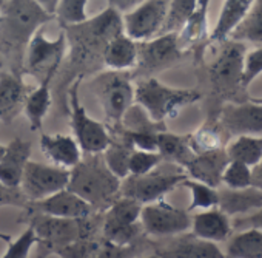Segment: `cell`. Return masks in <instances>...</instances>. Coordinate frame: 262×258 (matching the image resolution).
<instances>
[{"mask_svg":"<svg viewBox=\"0 0 262 258\" xmlns=\"http://www.w3.org/2000/svg\"><path fill=\"white\" fill-rule=\"evenodd\" d=\"M228 163L230 160L225 153V149H219L214 152L196 155L184 167V172L190 180L217 189L222 186V173Z\"/></svg>","mask_w":262,"mask_h":258,"instance_id":"cell-15","label":"cell"},{"mask_svg":"<svg viewBox=\"0 0 262 258\" xmlns=\"http://www.w3.org/2000/svg\"><path fill=\"white\" fill-rule=\"evenodd\" d=\"M31 90L14 73H0V121L10 124L24 111L27 96Z\"/></svg>","mask_w":262,"mask_h":258,"instance_id":"cell-19","label":"cell"},{"mask_svg":"<svg viewBox=\"0 0 262 258\" xmlns=\"http://www.w3.org/2000/svg\"><path fill=\"white\" fill-rule=\"evenodd\" d=\"M168 11V0H144L122 14L123 33L135 42L150 41L162 33Z\"/></svg>","mask_w":262,"mask_h":258,"instance_id":"cell-9","label":"cell"},{"mask_svg":"<svg viewBox=\"0 0 262 258\" xmlns=\"http://www.w3.org/2000/svg\"><path fill=\"white\" fill-rule=\"evenodd\" d=\"M251 186L262 190V160L251 167Z\"/></svg>","mask_w":262,"mask_h":258,"instance_id":"cell-44","label":"cell"},{"mask_svg":"<svg viewBox=\"0 0 262 258\" xmlns=\"http://www.w3.org/2000/svg\"><path fill=\"white\" fill-rule=\"evenodd\" d=\"M245 45L236 41L221 44L219 54L207 68V79L214 97L227 102H244L239 97L245 96L244 85V61Z\"/></svg>","mask_w":262,"mask_h":258,"instance_id":"cell-2","label":"cell"},{"mask_svg":"<svg viewBox=\"0 0 262 258\" xmlns=\"http://www.w3.org/2000/svg\"><path fill=\"white\" fill-rule=\"evenodd\" d=\"M128 246H117L113 243H108L103 247H99L93 258H126Z\"/></svg>","mask_w":262,"mask_h":258,"instance_id":"cell-42","label":"cell"},{"mask_svg":"<svg viewBox=\"0 0 262 258\" xmlns=\"http://www.w3.org/2000/svg\"><path fill=\"white\" fill-rule=\"evenodd\" d=\"M67 48L68 42L65 31H62L57 39L50 41L43 36L42 30H39L28 42L25 51L27 71L36 77H40V81L50 73H57L65 59Z\"/></svg>","mask_w":262,"mask_h":258,"instance_id":"cell-8","label":"cell"},{"mask_svg":"<svg viewBox=\"0 0 262 258\" xmlns=\"http://www.w3.org/2000/svg\"><path fill=\"white\" fill-rule=\"evenodd\" d=\"M139 221L142 229L153 236L181 235L191 229L190 212L174 207L164 200L142 206Z\"/></svg>","mask_w":262,"mask_h":258,"instance_id":"cell-10","label":"cell"},{"mask_svg":"<svg viewBox=\"0 0 262 258\" xmlns=\"http://www.w3.org/2000/svg\"><path fill=\"white\" fill-rule=\"evenodd\" d=\"M42 153L54 163L56 167L71 170L82 161V150L74 140L68 135H42L40 136Z\"/></svg>","mask_w":262,"mask_h":258,"instance_id":"cell-18","label":"cell"},{"mask_svg":"<svg viewBox=\"0 0 262 258\" xmlns=\"http://www.w3.org/2000/svg\"><path fill=\"white\" fill-rule=\"evenodd\" d=\"M178 33L159 34L150 41L138 42L136 68L144 74H153L176 65L184 57Z\"/></svg>","mask_w":262,"mask_h":258,"instance_id":"cell-11","label":"cell"},{"mask_svg":"<svg viewBox=\"0 0 262 258\" xmlns=\"http://www.w3.org/2000/svg\"><path fill=\"white\" fill-rule=\"evenodd\" d=\"M236 42H251L262 45V0H253V5L244 21L230 36Z\"/></svg>","mask_w":262,"mask_h":258,"instance_id":"cell-30","label":"cell"},{"mask_svg":"<svg viewBox=\"0 0 262 258\" xmlns=\"http://www.w3.org/2000/svg\"><path fill=\"white\" fill-rule=\"evenodd\" d=\"M196 5L198 0H168V11L161 34L179 33L194 13Z\"/></svg>","mask_w":262,"mask_h":258,"instance_id":"cell-33","label":"cell"},{"mask_svg":"<svg viewBox=\"0 0 262 258\" xmlns=\"http://www.w3.org/2000/svg\"><path fill=\"white\" fill-rule=\"evenodd\" d=\"M56 74L57 73H50L27 96L24 113L30 121L31 130H39L42 127V121L51 107V84H53V79Z\"/></svg>","mask_w":262,"mask_h":258,"instance_id":"cell-25","label":"cell"},{"mask_svg":"<svg viewBox=\"0 0 262 258\" xmlns=\"http://www.w3.org/2000/svg\"><path fill=\"white\" fill-rule=\"evenodd\" d=\"M31 144L17 138L7 146L5 155L0 160V183L7 189L20 187L22 175L30 161Z\"/></svg>","mask_w":262,"mask_h":258,"instance_id":"cell-17","label":"cell"},{"mask_svg":"<svg viewBox=\"0 0 262 258\" xmlns=\"http://www.w3.org/2000/svg\"><path fill=\"white\" fill-rule=\"evenodd\" d=\"M141 210L142 204L126 196L113 201L105 215V240L117 246H126L138 235V221L141 218Z\"/></svg>","mask_w":262,"mask_h":258,"instance_id":"cell-12","label":"cell"},{"mask_svg":"<svg viewBox=\"0 0 262 258\" xmlns=\"http://www.w3.org/2000/svg\"><path fill=\"white\" fill-rule=\"evenodd\" d=\"M217 124L230 136H262V104L225 102Z\"/></svg>","mask_w":262,"mask_h":258,"instance_id":"cell-14","label":"cell"},{"mask_svg":"<svg viewBox=\"0 0 262 258\" xmlns=\"http://www.w3.org/2000/svg\"><path fill=\"white\" fill-rule=\"evenodd\" d=\"M162 163V156L158 152H145V150H131L129 164H128V176H141L153 172Z\"/></svg>","mask_w":262,"mask_h":258,"instance_id":"cell-37","label":"cell"},{"mask_svg":"<svg viewBox=\"0 0 262 258\" xmlns=\"http://www.w3.org/2000/svg\"><path fill=\"white\" fill-rule=\"evenodd\" d=\"M210 0H198V5L184 28L178 33L179 45L184 51L190 48H204L208 44L207 16Z\"/></svg>","mask_w":262,"mask_h":258,"instance_id":"cell-24","label":"cell"},{"mask_svg":"<svg viewBox=\"0 0 262 258\" xmlns=\"http://www.w3.org/2000/svg\"><path fill=\"white\" fill-rule=\"evenodd\" d=\"M253 5V0H225L219 19L208 36V44H222L230 39L236 27L244 21Z\"/></svg>","mask_w":262,"mask_h":258,"instance_id":"cell-23","label":"cell"},{"mask_svg":"<svg viewBox=\"0 0 262 258\" xmlns=\"http://www.w3.org/2000/svg\"><path fill=\"white\" fill-rule=\"evenodd\" d=\"M36 206L47 216L76 221L86 218L93 210L88 203H85L80 196H77L68 189H63L42 201H37Z\"/></svg>","mask_w":262,"mask_h":258,"instance_id":"cell-16","label":"cell"},{"mask_svg":"<svg viewBox=\"0 0 262 258\" xmlns=\"http://www.w3.org/2000/svg\"><path fill=\"white\" fill-rule=\"evenodd\" d=\"M162 258H225L216 243L201 240L194 235L185 236L167 249Z\"/></svg>","mask_w":262,"mask_h":258,"instance_id":"cell-26","label":"cell"},{"mask_svg":"<svg viewBox=\"0 0 262 258\" xmlns=\"http://www.w3.org/2000/svg\"><path fill=\"white\" fill-rule=\"evenodd\" d=\"M144 0H110V5L114 7L119 13H128L129 10H133L139 4H142Z\"/></svg>","mask_w":262,"mask_h":258,"instance_id":"cell-43","label":"cell"},{"mask_svg":"<svg viewBox=\"0 0 262 258\" xmlns=\"http://www.w3.org/2000/svg\"><path fill=\"white\" fill-rule=\"evenodd\" d=\"M36 2L51 16H56V10L59 7V2L60 0H36Z\"/></svg>","mask_w":262,"mask_h":258,"instance_id":"cell-45","label":"cell"},{"mask_svg":"<svg viewBox=\"0 0 262 258\" xmlns=\"http://www.w3.org/2000/svg\"><path fill=\"white\" fill-rule=\"evenodd\" d=\"M86 4L88 0H60L54 17L59 19L62 27L82 24L88 19Z\"/></svg>","mask_w":262,"mask_h":258,"instance_id":"cell-36","label":"cell"},{"mask_svg":"<svg viewBox=\"0 0 262 258\" xmlns=\"http://www.w3.org/2000/svg\"><path fill=\"white\" fill-rule=\"evenodd\" d=\"M106 119L120 124L123 114L135 104V84L126 71H103L91 81Z\"/></svg>","mask_w":262,"mask_h":258,"instance_id":"cell-5","label":"cell"},{"mask_svg":"<svg viewBox=\"0 0 262 258\" xmlns=\"http://www.w3.org/2000/svg\"><path fill=\"white\" fill-rule=\"evenodd\" d=\"M254 102H257V104H262V97H259V99H253Z\"/></svg>","mask_w":262,"mask_h":258,"instance_id":"cell-51","label":"cell"},{"mask_svg":"<svg viewBox=\"0 0 262 258\" xmlns=\"http://www.w3.org/2000/svg\"><path fill=\"white\" fill-rule=\"evenodd\" d=\"M181 186H185L190 193H191V203L188 206V212L191 210H208V209H214L219 204V193L217 189L210 187L207 184H202L199 181L190 180L187 178Z\"/></svg>","mask_w":262,"mask_h":258,"instance_id":"cell-34","label":"cell"},{"mask_svg":"<svg viewBox=\"0 0 262 258\" xmlns=\"http://www.w3.org/2000/svg\"><path fill=\"white\" fill-rule=\"evenodd\" d=\"M37 241H39V236H37L34 227L30 226L25 232H22V235L17 240L10 241V246L2 258H28L33 246Z\"/></svg>","mask_w":262,"mask_h":258,"instance_id":"cell-39","label":"cell"},{"mask_svg":"<svg viewBox=\"0 0 262 258\" xmlns=\"http://www.w3.org/2000/svg\"><path fill=\"white\" fill-rule=\"evenodd\" d=\"M5 190H7V187H5L2 183H0V200L4 198V195H5Z\"/></svg>","mask_w":262,"mask_h":258,"instance_id":"cell-47","label":"cell"},{"mask_svg":"<svg viewBox=\"0 0 262 258\" xmlns=\"http://www.w3.org/2000/svg\"><path fill=\"white\" fill-rule=\"evenodd\" d=\"M76 220H60V218H53L47 216L42 220L39 227L34 230L37 236H45L47 240L60 243V244H68L70 241L74 240V235H77V226Z\"/></svg>","mask_w":262,"mask_h":258,"instance_id":"cell-31","label":"cell"},{"mask_svg":"<svg viewBox=\"0 0 262 258\" xmlns=\"http://www.w3.org/2000/svg\"><path fill=\"white\" fill-rule=\"evenodd\" d=\"M230 161L254 167L262 160V136H237L225 147Z\"/></svg>","mask_w":262,"mask_h":258,"instance_id":"cell-29","label":"cell"},{"mask_svg":"<svg viewBox=\"0 0 262 258\" xmlns=\"http://www.w3.org/2000/svg\"><path fill=\"white\" fill-rule=\"evenodd\" d=\"M0 240L5 241V243H10V241H11V236L7 235V233H2V232H0Z\"/></svg>","mask_w":262,"mask_h":258,"instance_id":"cell-46","label":"cell"},{"mask_svg":"<svg viewBox=\"0 0 262 258\" xmlns=\"http://www.w3.org/2000/svg\"><path fill=\"white\" fill-rule=\"evenodd\" d=\"M129 146L125 144H110V147L102 153L103 163L106 169L120 181L125 180L129 172H128V164H129V155H131Z\"/></svg>","mask_w":262,"mask_h":258,"instance_id":"cell-35","label":"cell"},{"mask_svg":"<svg viewBox=\"0 0 262 258\" xmlns=\"http://www.w3.org/2000/svg\"><path fill=\"white\" fill-rule=\"evenodd\" d=\"M68 183L70 170L28 161L22 175L20 187L28 200L37 203L67 189Z\"/></svg>","mask_w":262,"mask_h":258,"instance_id":"cell-13","label":"cell"},{"mask_svg":"<svg viewBox=\"0 0 262 258\" xmlns=\"http://www.w3.org/2000/svg\"><path fill=\"white\" fill-rule=\"evenodd\" d=\"M233 223L234 224H231V226H234L237 229L244 227V229H259V230H262V207L259 210L250 213V215L234 218Z\"/></svg>","mask_w":262,"mask_h":258,"instance_id":"cell-41","label":"cell"},{"mask_svg":"<svg viewBox=\"0 0 262 258\" xmlns=\"http://www.w3.org/2000/svg\"><path fill=\"white\" fill-rule=\"evenodd\" d=\"M83 76H77L70 87V114L74 140L77 141L82 153L102 155L111 144V138L103 124L86 114L85 107L79 101V87Z\"/></svg>","mask_w":262,"mask_h":258,"instance_id":"cell-6","label":"cell"},{"mask_svg":"<svg viewBox=\"0 0 262 258\" xmlns=\"http://www.w3.org/2000/svg\"><path fill=\"white\" fill-rule=\"evenodd\" d=\"M222 184L227 189H245L251 186V167L230 161L222 173Z\"/></svg>","mask_w":262,"mask_h":258,"instance_id":"cell-38","label":"cell"},{"mask_svg":"<svg viewBox=\"0 0 262 258\" xmlns=\"http://www.w3.org/2000/svg\"><path fill=\"white\" fill-rule=\"evenodd\" d=\"M185 172H156V169L147 175L126 176L120 181L122 196L131 198L145 206L164 200L167 193L181 186L187 180Z\"/></svg>","mask_w":262,"mask_h":258,"instance_id":"cell-7","label":"cell"},{"mask_svg":"<svg viewBox=\"0 0 262 258\" xmlns=\"http://www.w3.org/2000/svg\"><path fill=\"white\" fill-rule=\"evenodd\" d=\"M225 258H262V230L245 229L233 235L227 244Z\"/></svg>","mask_w":262,"mask_h":258,"instance_id":"cell-28","label":"cell"},{"mask_svg":"<svg viewBox=\"0 0 262 258\" xmlns=\"http://www.w3.org/2000/svg\"><path fill=\"white\" fill-rule=\"evenodd\" d=\"M141 258H162V256L158 255V253H155V255H147V256H141Z\"/></svg>","mask_w":262,"mask_h":258,"instance_id":"cell-49","label":"cell"},{"mask_svg":"<svg viewBox=\"0 0 262 258\" xmlns=\"http://www.w3.org/2000/svg\"><path fill=\"white\" fill-rule=\"evenodd\" d=\"M99 156L100 155H88L90 161H80L73 167L67 187L93 209L106 204L111 206L113 198L120 192V180L106 169L103 161H99Z\"/></svg>","mask_w":262,"mask_h":258,"instance_id":"cell-3","label":"cell"},{"mask_svg":"<svg viewBox=\"0 0 262 258\" xmlns=\"http://www.w3.org/2000/svg\"><path fill=\"white\" fill-rule=\"evenodd\" d=\"M191 230L193 235L201 240L221 243L230 238L233 226L230 216L225 215L217 207H214L194 213L191 216Z\"/></svg>","mask_w":262,"mask_h":258,"instance_id":"cell-20","label":"cell"},{"mask_svg":"<svg viewBox=\"0 0 262 258\" xmlns=\"http://www.w3.org/2000/svg\"><path fill=\"white\" fill-rule=\"evenodd\" d=\"M224 135H227L219 124H208L201 127L193 135H188L190 147L194 155H202L224 149Z\"/></svg>","mask_w":262,"mask_h":258,"instance_id":"cell-32","label":"cell"},{"mask_svg":"<svg viewBox=\"0 0 262 258\" xmlns=\"http://www.w3.org/2000/svg\"><path fill=\"white\" fill-rule=\"evenodd\" d=\"M0 8V44L11 51H27L31 37L54 19L36 0H8Z\"/></svg>","mask_w":262,"mask_h":258,"instance_id":"cell-1","label":"cell"},{"mask_svg":"<svg viewBox=\"0 0 262 258\" xmlns=\"http://www.w3.org/2000/svg\"><path fill=\"white\" fill-rule=\"evenodd\" d=\"M201 93L190 88H173L148 76L135 85V102L141 105L155 122H164L167 117H174L179 111L198 102Z\"/></svg>","mask_w":262,"mask_h":258,"instance_id":"cell-4","label":"cell"},{"mask_svg":"<svg viewBox=\"0 0 262 258\" xmlns=\"http://www.w3.org/2000/svg\"><path fill=\"white\" fill-rule=\"evenodd\" d=\"M103 65L111 71H128L138 64V42L129 39L125 33L113 37L102 53Z\"/></svg>","mask_w":262,"mask_h":258,"instance_id":"cell-22","label":"cell"},{"mask_svg":"<svg viewBox=\"0 0 262 258\" xmlns=\"http://www.w3.org/2000/svg\"><path fill=\"white\" fill-rule=\"evenodd\" d=\"M5 150H7V146H2V144H0V160H2V156L5 155Z\"/></svg>","mask_w":262,"mask_h":258,"instance_id":"cell-48","label":"cell"},{"mask_svg":"<svg viewBox=\"0 0 262 258\" xmlns=\"http://www.w3.org/2000/svg\"><path fill=\"white\" fill-rule=\"evenodd\" d=\"M219 204L217 209L228 216L247 215L262 207V190L250 186L245 189L217 187Z\"/></svg>","mask_w":262,"mask_h":258,"instance_id":"cell-21","label":"cell"},{"mask_svg":"<svg viewBox=\"0 0 262 258\" xmlns=\"http://www.w3.org/2000/svg\"><path fill=\"white\" fill-rule=\"evenodd\" d=\"M8 2V0H0V7H2V5H5Z\"/></svg>","mask_w":262,"mask_h":258,"instance_id":"cell-50","label":"cell"},{"mask_svg":"<svg viewBox=\"0 0 262 258\" xmlns=\"http://www.w3.org/2000/svg\"><path fill=\"white\" fill-rule=\"evenodd\" d=\"M158 153L162 160L171 161L182 169L196 156L190 147L188 136L173 135L164 130L158 133Z\"/></svg>","mask_w":262,"mask_h":258,"instance_id":"cell-27","label":"cell"},{"mask_svg":"<svg viewBox=\"0 0 262 258\" xmlns=\"http://www.w3.org/2000/svg\"><path fill=\"white\" fill-rule=\"evenodd\" d=\"M262 74V47L245 54L244 61V85L245 88Z\"/></svg>","mask_w":262,"mask_h":258,"instance_id":"cell-40","label":"cell"}]
</instances>
